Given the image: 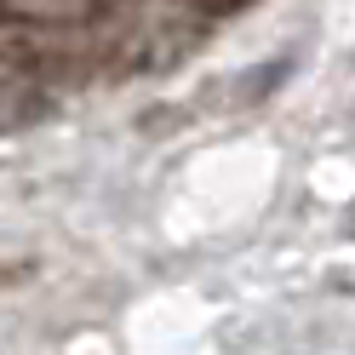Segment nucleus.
I'll return each instance as SVG.
<instances>
[{
  "label": "nucleus",
  "instance_id": "1",
  "mask_svg": "<svg viewBox=\"0 0 355 355\" xmlns=\"http://www.w3.org/2000/svg\"><path fill=\"white\" fill-rule=\"evenodd\" d=\"M195 6H235V0H195Z\"/></svg>",
  "mask_w": 355,
  "mask_h": 355
}]
</instances>
